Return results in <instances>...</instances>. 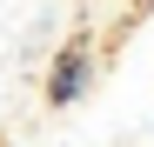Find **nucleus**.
<instances>
[{
  "label": "nucleus",
  "mask_w": 154,
  "mask_h": 147,
  "mask_svg": "<svg viewBox=\"0 0 154 147\" xmlns=\"http://www.w3.org/2000/svg\"><path fill=\"white\" fill-rule=\"evenodd\" d=\"M87 87H94L87 47H60V60L47 67V100H54V107H74V100H87Z\"/></svg>",
  "instance_id": "nucleus-1"
}]
</instances>
